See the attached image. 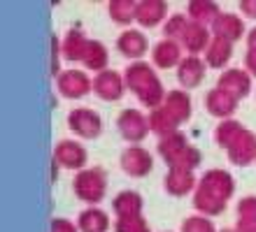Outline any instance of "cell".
Wrapping results in <instances>:
<instances>
[{"label":"cell","instance_id":"1","mask_svg":"<svg viewBox=\"0 0 256 232\" xmlns=\"http://www.w3.org/2000/svg\"><path fill=\"white\" fill-rule=\"evenodd\" d=\"M124 79H126V88L138 98V102L142 107H149L152 112L158 109L163 105L166 95H168V91L163 88V81L158 79L152 63H144V60L128 63Z\"/></svg>","mask_w":256,"mask_h":232},{"label":"cell","instance_id":"2","mask_svg":"<svg viewBox=\"0 0 256 232\" xmlns=\"http://www.w3.org/2000/svg\"><path fill=\"white\" fill-rule=\"evenodd\" d=\"M216 144L228 153V160L236 165H250L256 160V135L236 119L219 121L214 130Z\"/></svg>","mask_w":256,"mask_h":232},{"label":"cell","instance_id":"3","mask_svg":"<svg viewBox=\"0 0 256 232\" xmlns=\"http://www.w3.org/2000/svg\"><path fill=\"white\" fill-rule=\"evenodd\" d=\"M233 188H236L233 177H230L226 170H210V172L202 174L194 202L200 212L214 216V214L224 212L226 200L233 195Z\"/></svg>","mask_w":256,"mask_h":232},{"label":"cell","instance_id":"4","mask_svg":"<svg viewBox=\"0 0 256 232\" xmlns=\"http://www.w3.org/2000/svg\"><path fill=\"white\" fill-rule=\"evenodd\" d=\"M158 153L170 165V170H189V172H194L196 167L200 165V151L196 146H191L186 135L180 133V130L168 135V137H161Z\"/></svg>","mask_w":256,"mask_h":232},{"label":"cell","instance_id":"5","mask_svg":"<svg viewBox=\"0 0 256 232\" xmlns=\"http://www.w3.org/2000/svg\"><path fill=\"white\" fill-rule=\"evenodd\" d=\"M72 188L77 193V198L88 202V205H96L105 198V191H108V177H105V170L102 167H91V170H82L72 181Z\"/></svg>","mask_w":256,"mask_h":232},{"label":"cell","instance_id":"6","mask_svg":"<svg viewBox=\"0 0 256 232\" xmlns=\"http://www.w3.org/2000/svg\"><path fill=\"white\" fill-rule=\"evenodd\" d=\"M116 128L126 142H130V146L140 144L147 139V135L152 133L149 128V116L142 109H135V107H128L124 109L119 116H116Z\"/></svg>","mask_w":256,"mask_h":232},{"label":"cell","instance_id":"7","mask_svg":"<svg viewBox=\"0 0 256 232\" xmlns=\"http://www.w3.org/2000/svg\"><path fill=\"white\" fill-rule=\"evenodd\" d=\"M56 91L66 100H82L94 93V79L86 70H61L56 77Z\"/></svg>","mask_w":256,"mask_h":232},{"label":"cell","instance_id":"8","mask_svg":"<svg viewBox=\"0 0 256 232\" xmlns=\"http://www.w3.org/2000/svg\"><path fill=\"white\" fill-rule=\"evenodd\" d=\"M68 128L82 139H96L102 135V119L91 107H74L68 114Z\"/></svg>","mask_w":256,"mask_h":232},{"label":"cell","instance_id":"9","mask_svg":"<svg viewBox=\"0 0 256 232\" xmlns=\"http://www.w3.org/2000/svg\"><path fill=\"white\" fill-rule=\"evenodd\" d=\"M116 51L130 58V63L135 60H142L147 53H152V46H149V37L138 28H126L119 37H116Z\"/></svg>","mask_w":256,"mask_h":232},{"label":"cell","instance_id":"10","mask_svg":"<svg viewBox=\"0 0 256 232\" xmlns=\"http://www.w3.org/2000/svg\"><path fill=\"white\" fill-rule=\"evenodd\" d=\"M94 93L102 102H116L124 98L126 93V79L124 74H119L116 70H105V72L94 77Z\"/></svg>","mask_w":256,"mask_h":232},{"label":"cell","instance_id":"11","mask_svg":"<svg viewBox=\"0 0 256 232\" xmlns=\"http://www.w3.org/2000/svg\"><path fill=\"white\" fill-rule=\"evenodd\" d=\"M216 86L224 88L226 93H230L240 102V100H244L252 93V74L247 70H242V67H228V70H224L219 74Z\"/></svg>","mask_w":256,"mask_h":232},{"label":"cell","instance_id":"12","mask_svg":"<svg viewBox=\"0 0 256 232\" xmlns=\"http://www.w3.org/2000/svg\"><path fill=\"white\" fill-rule=\"evenodd\" d=\"M161 107L177 126H184V123L191 119V114H194L191 95L184 91V88H172V91H168V95H166Z\"/></svg>","mask_w":256,"mask_h":232},{"label":"cell","instance_id":"13","mask_svg":"<svg viewBox=\"0 0 256 232\" xmlns=\"http://www.w3.org/2000/svg\"><path fill=\"white\" fill-rule=\"evenodd\" d=\"M154 167V158L152 153L144 149V146L135 144V146H128L124 149L122 153V170L130 177H147Z\"/></svg>","mask_w":256,"mask_h":232},{"label":"cell","instance_id":"14","mask_svg":"<svg viewBox=\"0 0 256 232\" xmlns=\"http://www.w3.org/2000/svg\"><path fill=\"white\" fill-rule=\"evenodd\" d=\"M212 30V37H222V40H228L236 44L238 40H242L244 33H250L244 28V19L240 14H230V12H222L214 19V23L210 26Z\"/></svg>","mask_w":256,"mask_h":232},{"label":"cell","instance_id":"15","mask_svg":"<svg viewBox=\"0 0 256 232\" xmlns=\"http://www.w3.org/2000/svg\"><path fill=\"white\" fill-rule=\"evenodd\" d=\"M168 2L166 0H138L135 23L140 28H156L163 21H168Z\"/></svg>","mask_w":256,"mask_h":232},{"label":"cell","instance_id":"16","mask_svg":"<svg viewBox=\"0 0 256 232\" xmlns=\"http://www.w3.org/2000/svg\"><path fill=\"white\" fill-rule=\"evenodd\" d=\"M54 158L58 165L68 167V170H84L88 160L86 149L80 144V142H72V139H61L54 149Z\"/></svg>","mask_w":256,"mask_h":232},{"label":"cell","instance_id":"17","mask_svg":"<svg viewBox=\"0 0 256 232\" xmlns=\"http://www.w3.org/2000/svg\"><path fill=\"white\" fill-rule=\"evenodd\" d=\"M184 60L182 53V44L177 40H166L156 42L154 49H152V65L158 67V70H172V67H180V63Z\"/></svg>","mask_w":256,"mask_h":232},{"label":"cell","instance_id":"18","mask_svg":"<svg viewBox=\"0 0 256 232\" xmlns=\"http://www.w3.org/2000/svg\"><path fill=\"white\" fill-rule=\"evenodd\" d=\"M205 74H208V65L200 56H184V60L177 67V81L182 84L184 91L198 88L205 81Z\"/></svg>","mask_w":256,"mask_h":232},{"label":"cell","instance_id":"19","mask_svg":"<svg viewBox=\"0 0 256 232\" xmlns=\"http://www.w3.org/2000/svg\"><path fill=\"white\" fill-rule=\"evenodd\" d=\"M205 109H208L210 116H214V119H219V121H226L236 114L238 100L233 98L230 93H226L224 88L216 86L205 95Z\"/></svg>","mask_w":256,"mask_h":232},{"label":"cell","instance_id":"20","mask_svg":"<svg viewBox=\"0 0 256 232\" xmlns=\"http://www.w3.org/2000/svg\"><path fill=\"white\" fill-rule=\"evenodd\" d=\"M210 42H212V30L208 26H200V23L191 21L186 33L180 40V44H182L184 51H189V56H200V53L208 51Z\"/></svg>","mask_w":256,"mask_h":232},{"label":"cell","instance_id":"21","mask_svg":"<svg viewBox=\"0 0 256 232\" xmlns=\"http://www.w3.org/2000/svg\"><path fill=\"white\" fill-rule=\"evenodd\" d=\"M88 40L91 37H86L82 30H68L61 40V56L68 63H84Z\"/></svg>","mask_w":256,"mask_h":232},{"label":"cell","instance_id":"22","mask_svg":"<svg viewBox=\"0 0 256 232\" xmlns=\"http://www.w3.org/2000/svg\"><path fill=\"white\" fill-rule=\"evenodd\" d=\"M230 58H233V42L222 40V37H212L208 51L202 53L205 65L212 67V70H222V72H224V67L228 65Z\"/></svg>","mask_w":256,"mask_h":232},{"label":"cell","instance_id":"23","mask_svg":"<svg viewBox=\"0 0 256 232\" xmlns=\"http://www.w3.org/2000/svg\"><path fill=\"white\" fill-rule=\"evenodd\" d=\"M219 14H222V7H219V2H212V0H191L186 5V16L194 23H200L208 28L214 23Z\"/></svg>","mask_w":256,"mask_h":232},{"label":"cell","instance_id":"24","mask_svg":"<svg viewBox=\"0 0 256 232\" xmlns=\"http://www.w3.org/2000/svg\"><path fill=\"white\" fill-rule=\"evenodd\" d=\"M82 65L86 67V70H94L96 74L105 72L110 70V51L108 46L102 44L100 40H88V49H86V56H84V63Z\"/></svg>","mask_w":256,"mask_h":232},{"label":"cell","instance_id":"25","mask_svg":"<svg viewBox=\"0 0 256 232\" xmlns=\"http://www.w3.org/2000/svg\"><path fill=\"white\" fill-rule=\"evenodd\" d=\"M108 12L112 23L130 28V23L135 21V12H138V0H112L108 5Z\"/></svg>","mask_w":256,"mask_h":232},{"label":"cell","instance_id":"26","mask_svg":"<svg viewBox=\"0 0 256 232\" xmlns=\"http://www.w3.org/2000/svg\"><path fill=\"white\" fill-rule=\"evenodd\" d=\"M194 186H196V179L189 170H170L168 177H166V191L170 195H177V198L186 195Z\"/></svg>","mask_w":256,"mask_h":232},{"label":"cell","instance_id":"27","mask_svg":"<svg viewBox=\"0 0 256 232\" xmlns=\"http://www.w3.org/2000/svg\"><path fill=\"white\" fill-rule=\"evenodd\" d=\"M112 205H114V212L119 214V219H124V216H140L142 198L135 191H124L116 195Z\"/></svg>","mask_w":256,"mask_h":232},{"label":"cell","instance_id":"28","mask_svg":"<svg viewBox=\"0 0 256 232\" xmlns=\"http://www.w3.org/2000/svg\"><path fill=\"white\" fill-rule=\"evenodd\" d=\"M110 219L100 209H86L80 216V230L82 232H108Z\"/></svg>","mask_w":256,"mask_h":232},{"label":"cell","instance_id":"29","mask_svg":"<svg viewBox=\"0 0 256 232\" xmlns=\"http://www.w3.org/2000/svg\"><path fill=\"white\" fill-rule=\"evenodd\" d=\"M191 19L186 14H170V19L163 23V37L166 40H182V35L186 33Z\"/></svg>","mask_w":256,"mask_h":232},{"label":"cell","instance_id":"30","mask_svg":"<svg viewBox=\"0 0 256 232\" xmlns=\"http://www.w3.org/2000/svg\"><path fill=\"white\" fill-rule=\"evenodd\" d=\"M116 232H149L142 216H124L116 221Z\"/></svg>","mask_w":256,"mask_h":232},{"label":"cell","instance_id":"31","mask_svg":"<svg viewBox=\"0 0 256 232\" xmlns=\"http://www.w3.org/2000/svg\"><path fill=\"white\" fill-rule=\"evenodd\" d=\"M182 232H214V226H212L208 219H200V216H189V219L184 221Z\"/></svg>","mask_w":256,"mask_h":232},{"label":"cell","instance_id":"32","mask_svg":"<svg viewBox=\"0 0 256 232\" xmlns=\"http://www.w3.org/2000/svg\"><path fill=\"white\" fill-rule=\"evenodd\" d=\"M238 214H240V219H256V198H244L240 200V205H238Z\"/></svg>","mask_w":256,"mask_h":232},{"label":"cell","instance_id":"33","mask_svg":"<svg viewBox=\"0 0 256 232\" xmlns=\"http://www.w3.org/2000/svg\"><path fill=\"white\" fill-rule=\"evenodd\" d=\"M240 16L256 21V0H240Z\"/></svg>","mask_w":256,"mask_h":232},{"label":"cell","instance_id":"34","mask_svg":"<svg viewBox=\"0 0 256 232\" xmlns=\"http://www.w3.org/2000/svg\"><path fill=\"white\" fill-rule=\"evenodd\" d=\"M244 70L252 77H256V49H247V53H244Z\"/></svg>","mask_w":256,"mask_h":232},{"label":"cell","instance_id":"35","mask_svg":"<svg viewBox=\"0 0 256 232\" xmlns=\"http://www.w3.org/2000/svg\"><path fill=\"white\" fill-rule=\"evenodd\" d=\"M52 232H77V228L63 219H56L54 223H52Z\"/></svg>","mask_w":256,"mask_h":232},{"label":"cell","instance_id":"36","mask_svg":"<svg viewBox=\"0 0 256 232\" xmlns=\"http://www.w3.org/2000/svg\"><path fill=\"white\" fill-rule=\"evenodd\" d=\"M247 49H256V26L247 33Z\"/></svg>","mask_w":256,"mask_h":232},{"label":"cell","instance_id":"37","mask_svg":"<svg viewBox=\"0 0 256 232\" xmlns=\"http://www.w3.org/2000/svg\"><path fill=\"white\" fill-rule=\"evenodd\" d=\"M222 232H238V230H222Z\"/></svg>","mask_w":256,"mask_h":232}]
</instances>
